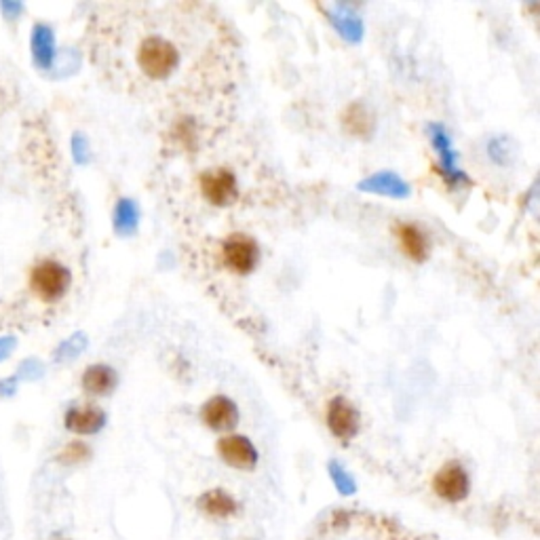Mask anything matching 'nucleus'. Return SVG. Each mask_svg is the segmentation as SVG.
I'll return each instance as SVG.
<instances>
[{
  "label": "nucleus",
  "mask_w": 540,
  "mask_h": 540,
  "mask_svg": "<svg viewBox=\"0 0 540 540\" xmlns=\"http://www.w3.org/2000/svg\"><path fill=\"white\" fill-rule=\"evenodd\" d=\"M257 243L247 235H230L222 245V257L224 264L232 273L247 275L256 268L257 264Z\"/></svg>",
  "instance_id": "nucleus-5"
},
{
  "label": "nucleus",
  "mask_w": 540,
  "mask_h": 540,
  "mask_svg": "<svg viewBox=\"0 0 540 540\" xmlns=\"http://www.w3.org/2000/svg\"><path fill=\"white\" fill-rule=\"evenodd\" d=\"M200 418H203V423L213 431H230L235 429L238 423V410L235 401L224 397V395H218V397H211L203 405Z\"/></svg>",
  "instance_id": "nucleus-9"
},
{
  "label": "nucleus",
  "mask_w": 540,
  "mask_h": 540,
  "mask_svg": "<svg viewBox=\"0 0 540 540\" xmlns=\"http://www.w3.org/2000/svg\"><path fill=\"white\" fill-rule=\"evenodd\" d=\"M80 385H83V391L87 395H93V397H104V395H110L116 386V372L108 366H89L85 369L83 378H80Z\"/></svg>",
  "instance_id": "nucleus-12"
},
{
  "label": "nucleus",
  "mask_w": 540,
  "mask_h": 540,
  "mask_svg": "<svg viewBox=\"0 0 540 540\" xmlns=\"http://www.w3.org/2000/svg\"><path fill=\"white\" fill-rule=\"evenodd\" d=\"M70 284H72L70 270H68L61 262L51 260V257L36 262L33 270H30V277H28L30 292H33L34 296L45 304L60 303V300L68 293V290H70Z\"/></svg>",
  "instance_id": "nucleus-2"
},
{
  "label": "nucleus",
  "mask_w": 540,
  "mask_h": 540,
  "mask_svg": "<svg viewBox=\"0 0 540 540\" xmlns=\"http://www.w3.org/2000/svg\"><path fill=\"white\" fill-rule=\"evenodd\" d=\"M197 507L211 519H228V517H235L238 513L237 500L232 498L228 492H224V489H218V488L209 489V492H205L203 496H199Z\"/></svg>",
  "instance_id": "nucleus-11"
},
{
  "label": "nucleus",
  "mask_w": 540,
  "mask_h": 540,
  "mask_svg": "<svg viewBox=\"0 0 540 540\" xmlns=\"http://www.w3.org/2000/svg\"><path fill=\"white\" fill-rule=\"evenodd\" d=\"M64 424L68 431L77 433V435H96L106 424V414L93 404H80L66 412Z\"/></svg>",
  "instance_id": "nucleus-8"
},
{
  "label": "nucleus",
  "mask_w": 540,
  "mask_h": 540,
  "mask_svg": "<svg viewBox=\"0 0 540 540\" xmlns=\"http://www.w3.org/2000/svg\"><path fill=\"white\" fill-rule=\"evenodd\" d=\"M328 426L331 435L342 439V442H349V439H353L359 433V410L344 397L331 399L328 405Z\"/></svg>",
  "instance_id": "nucleus-6"
},
{
  "label": "nucleus",
  "mask_w": 540,
  "mask_h": 540,
  "mask_svg": "<svg viewBox=\"0 0 540 540\" xmlns=\"http://www.w3.org/2000/svg\"><path fill=\"white\" fill-rule=\"evenodd\" d=\"M218 454L232 469L251 470L257 464V452L254 443L243 435H226L218 442Z\"/></svg>",
  "instance_id": "nucleus-7"
},
{
  "label": "nucleus",
  "mask_w": 540,
  "mask_h": 540,
  "mask_svg": "<svg viewBox=\"0 0 540 540\" xmlns=\"http://www.w3.org/2000/svg\"><path fill=\"white\" fill-rule=\"evenodd\" d=\"M433 489H435V494L445 502H461L467 498L470 489L469 473L464 470L461 462H445L443 467L437 470L435 477H433Z\"/></svg>",
  "instance_id": "nucleus-4"
},
{
  "label": "nucleus",
  "mask_w": 540,
  "mask_h": 540,
  "mask_svg": "<svg viewBox=\"0 0 540 540\" xmlns=\"http://www.w3.org/2000/svg\"><path fill=\"white\" fill-rule=\"evenodd\" d=\"M89 456H91L89 445L83 442H70L64 450L60 452L58 461L61 464H80V462L89 461Z\"/></svg>",
  "instance_id": "nucleus-14"
},
{
  "label": "nucleus",
  "mask_w": 540,
  "mask_h": 540,
  "mask_svg": "<svg viewBox=\"0 0 540 540\" xmlns=\"http://www.w3.org/2000/svg\"><path fill=\"white\" fill-rule=\"evenodd\" d=\"M200 194L216 207H228L238 197L237 178L230 169H209L199 180Z\"/></svg>",
  "instance_id": "nucleus-3"
},
{
  "label": "nucleus",
  "mask_w": 540,
  "mask_h": 540,
  "mask_svg": "<svg viewBox=\"0 0 540 540\" xmlns=\"http://www.w3.org/2000/svg\"><path fill=\"white\" fill-rule=\"evenodd\" d=\"M342 127L349 135L366 140L374 134V115L368 110L366 104L353 102L342 112Z\"/></svg>",
  "instance_id": "nucleus-13"
},
{
  "label": "nucleus",
  "mask_w": 540,
  "mask_h": 540,
  "mask_svg": "<svg viewBox=\"0 0 540 540\" xmlns=\"http://www.w3.org/2000/svg\"><path fill=\"white\" fill-rule=\"evenodd\" d=\"M395 237L401 245V251L414 262H423L429 256V238L418 226L414 224H397L395 226Z\"/></svg>",
  "instance_id": "nucleus-10"
},
{
  "label": "nucleus",
  "mask_w": 540,
  "mask_h": 540,
  "mask_svg": "<svg viewBox=\"0 0 540 540\" xmlns=\"http://www.w3.org/2000/svg\"><path fill=\"white\" fill-rule=\"evenodd\" d=\"M87 45L106 83L146 104L200 108L237 85L235 34L209 5H106L93 15Z\"/></svg>",
  "instance_id": "nucleus-1"
}]
</instances>
